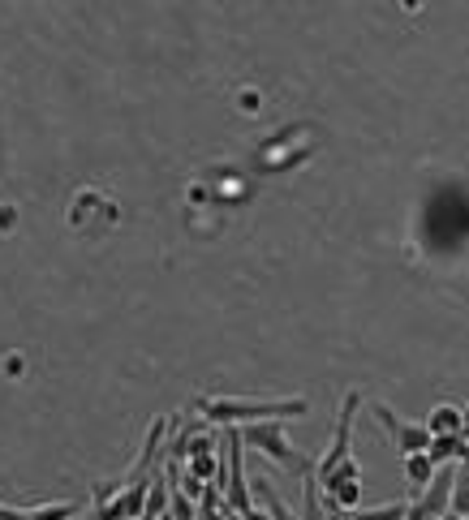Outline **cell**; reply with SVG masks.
I'll use <instances>...</instances> for the list:
<instances>
[{
  "label": "cell",
  "instance_id": "11",
  "mask_svg": "<svg viewBox=\"0 0 469 520\" xmlns=\"http://www.w3.org/2000/svg\"><path fill=\"white\" fill-rule=\"evenodd\" d=\"M435 473H439V465L426 452H414V456H405V482L414 486V495H422L426 486L435 482Z\"/></svg>",
  "mask_w": 469,
  "mask_h": 520
},
{
  "label": "cell",
  "instance_id": "10",
  "mask_svg": "<svg viewBox=\"0 0 469 520\" xmlns=\"http://www.w3.org/2000/svg\"><path fill=\"white\" fill-rule=\"evenodd\" d=\"M426 456H431L435 465H461V460H469V439L465 435H435L431 447H426Z\"/></svg>",
  "mask_w": 469,
  "mask_h": 520
},
{
  "label": "cell",
  "instance_id": "15",
  "mask_svg": "<svg viewBox=\"0 0 469 520\" xmlns=\"http://www.w3.org/2000/svg\"><path fill=\"white\" fill-rule=\"evenodd\" d=\"M465 435H469V404H465Z\"/></svg>",
  "mask_w": 469,
  "mask_h": 520
},
{
  "label": "cell",
  "instance_id": "13",
  "mask_svg": "<svg viewBox=\"0 0 469 520\" xmlns=\"http://www.w3.org/2000/svg\"><path fill=\"white\" fill-rule=\"evenodd\" d=\"M319 478L315 473H306L302 478V520H328V508L319 503Z\"/></svg>",
  "mask_w": 469,
  "mask_h": 520
},
{
  "label": "cell",
  "instance_id": "14",
  "mask_svg": "<svg viewBox=\"0 0 469 520\" xmlns=\"http://www.w3.org/2000/svg\"><path fill=\"white\" fill-rule=\"evenodd\" d=\"M409 516V503L396 499V503H379V508H358L349 512V520H405Z\"/></svg>",
  "mask_w": 469,
  "mask_h": 520
},
{
  "label": "cell",
  "instance_id": "9",
  "mask_svg": "<svg viewBox=\"0 0 469 520\" xmlns=\"http://www.w3.org/2000/svg\"><path fill=\"white\" fill-rule=\"evenodd\" d=\"M426 430H431V435H465V409H457V404H435V409L426 413Z\"/></svg>",
  "mask_w": 469,
  "mask_h": 520
},
{
  "label": "cell",
  "instance_id": "3",
  "mask_svg": "<svg viewBox=\"0 0 469 520\" xmlns=\"http://www.w3.org/2000/svg\"><path fill=\"white\" fill-rule=\"evenodd\" d=\"M220 490H224V503L246 520L254 512V490L246 482V439H241V426H224V478H220Z\"/></svg>",
  "mask_w": 469,
  "mask_h": 520
},
{
  "label": "cell",
  "instance_id": "12",
  "mask_svg": "<svg viewBox=\"0 0 469 520\" xmlns=\"http://www.w3.org/2000/svg\"><path fill=\"white\" fill-rule=\"evenodd\" d=\"M250 486H254V495L263 499V508H267V516H272V520H302V516H297V512L289 508V503H284V499L276 495L272 482H267V478H254Z\"/></svg>",
  "mask_w": 469,
  "mask_h": 520
},
{
  "label": "cell",
  "instance_id": "5",
  "mask_svg": "<svg viewBox=\"0 0 469 520\" xmlns=\"http://www.w3.org/2000/svg\"><path fill=\"white\" fill-rule=\"evenodd\" d=\"M371 413H375V422L383 426V435L392 439V452L396 456H414V452H426V447H431V430H426V422H405L401 413H392V404H371Z\"/></svg>",
  "mask_w": 469,
  "mask_h": 520
},
{
  "label": "cell",
  "instance_id": "7",
  "mask_svg": "<svg viewBox=\"0 0 469 520\" xmlns=\"http://www.w3.org/2000/svg\"><path fill=\"white\" fill-rule=\"evenodd\" d=\"M452 486H457V465H439L435 482L422 490L414 499V512H426V516H448L452 512Z\"/></svg>",
  "mask_w": 469,
  "mask_h": 520
},
{
  "label": "cell",
  "instance_id": "2",
  "mask_svg": "<svg viewBox=\"0 0 469 520\" xmlns=\"http://www.w3.org/2000/svg\"><path fill=\"white\" fill-rule=\"evenodd\" d=\"M241 439H246L250 452L267 456V460H272V465H280L284 473H293V478H306V473H315V460L297 452V447L289 443V435H284V417H272V422H250V426H241Z\"/></svg>",
  "mask_w": 469,
  "mask_h": 520
},
{
  "label": "cell",
  "instance_id": "1",
  "mask_svg": "<svg viewBox=\"0 0 469 520\" xmlns=\"http://www.w3.org/2000/svg\"><path fill=\"white\" fill-rule=\"evenodd\" d=\"M194 413L207 426H250V422H272V417H306L310 400L306 396H284V400H259V396H198Z\"/></svg>",
  "mask_w": 469,
  "mask_h": 520
},
{
  "label": "cell",
  "instance_id": "4",
  "mask_svg": "<svg viewBox=\"0 0 469 520\" xmlns=\"http://www.w3.org/2000/svg\"><path fill=\"white\" fill-rule=\"evenodd\" d=\"M358 409H362V392H349L345 400H340L332 443H328V452L315 460V478H328L336 465H345V460L353 456V422H358Z\"/></svg>",
  "mask_w": 469,
  "mask_h": 520
},
{
  "label": "cell",
  "instance_id": "6",
  "mask_svg": "<svg viewBox=\"0 0 469 520\" xmlns=\"http://www.w3.org/2000/svg\"><path fill=\"white\" fill-rule=\"evenodd\" d=\"M323 495H328V508H340V512H358L362 508V465L358 456H349L345 465H336L328 478H319Z\"/></svg>",
  "mask_w": 469,
  "mask_h": 520
},
{
  "label": "cell",
  "instance_id": "8",
  "mask_svg": "<svg viewBox=\"0 0 469 520\" xmlns=\"http://www.w3.org/2000/svg\"><path fill=\"white\" fill-rule=\"evenodd\" d=\"M82 508L69 499H56V503H39V508H5L0 503V520H78Z\"/></svg>",
  "mask_w": 469,
  "mask_h": 520
}]
</instances>
